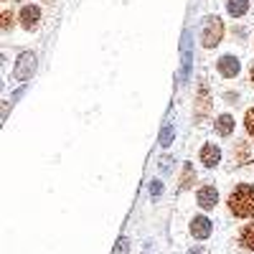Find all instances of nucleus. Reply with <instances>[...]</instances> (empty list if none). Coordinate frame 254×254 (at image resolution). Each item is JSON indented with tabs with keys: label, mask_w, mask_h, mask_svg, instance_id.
I'll use <instances>...</instances> for the list:
<instances>
[{
	"label": "nucleus",
	"mask_w": 254,
	"mask_h": 254,
	"mask_svg": "<svg viewBox=\"0 0 254 254\" xmlns=\"http://www.w3.org/2000/svg\"><path fill=\"white\" fill-rule=\"evenodd\" d=\"M229 211L239 219H252L254 216V186L242 183L229 193Z\"/></svg>",
	"instance_id": "obj_1"
},
{
	"label": "nucleus",
	"mask_w": 254,
	"mask_h": 254,
	"mask_svg": "<svg viewBox=\"0 0 254 254\" xmlns=\"http://www.w3.org/2000/svg\"><path fill=\"white\" fill-rule=\"evenodd\" d=\"M221 38H224V20L216 18V15L206 18V20H203V28H201V44H203V49L219 46Z\"/></svg>",
	"instance_id": "obj_2"
},
{
	"label": "nucleus",
	"mask_w": 254,
	"mask_h": 254,
	"mask_svg": "<svg viewBox=\"0 0 254 254\" xmlns=\"http://www.w3.org/2000/svg\"><path fill=\"white\" fill-rule=\"evenodd\" d=\"M33 71H36V56L33 54H20L18 56V64H15V71H13V76L18 79V81H26V79H31L33 76Z\"/></svg>",
	"instance_id": "obj_3"
},
{
	"label": "nucleus",
	"mask_w": 254,
	"mask_h": 254,
	"mask_svg": "<svg viewBox=\"0 0 254 254\" xmlns=\"http://www.w3.org/2000/svg\"><path fill=\"white\" fill-rule=\"evenodd\" d=\"M18 18H20V26H23L26 31H36L38 23H41V8L38 5H23Z\"/></svg>",
	"instance_id": "obj_4"
},
{
	"label": "nucleus",
	"mask_w": 254,
	"mask_h": 254,
	"mask_svg": "<svg viewBox=\"0 0 254 254\" xmlns=\"http://www.w3.org/2000/svg\"><path fill=\"white\" fill-rule=\"evenodd\" d=\"M216 66H219V74H221V76L234 79V76L239 74V69H242V64H239V59H237V56L226 54V56H221V59L216 61Z\"/></svg>",
	"instance_id": "obj_5"
},
{
	"label": "nucleus",
	"mask_w": 254,
	"mask_h": 254,
	"mask_svg": "<svg viewBox=\"0 0 254 254\" xmlns=\"http://www.w3.org/2000/svg\"><path fill=\"white\" fill-rule=\"evenodd\" d=\"M196 201H198V206H201L203 211H211V208L219 203V190H216L214 186H201Z\"/></svg>",
	"instance_id": "obj_6"
},
{
	"label": "nucleus",
	"mask_w": 254,
	"mask_h": 254,
	"mask_svg": "<svg viewBox=\"0 0 254 254\" xmlns=\"http://www.w3.org/2000/svg\"><path fill=\"white\" fill-rule=\"evenodd\" d=\"M219 160H221V150H219L214 142H206V145L201 147V163H203L206 168H216Z\"/></svg>",
	"instance_id": "obj_7"
},
{
	"label": "nucleus",
	"mask_w": 254,
	"mask_h": 254,
	"mask_svg": "<svg viewBox=\"0 0 254 254\" xmlns=\"http://www.w3.org/2000/svg\"><path fill=\"white\" fill-rule=\"evenodd\" d=\"M211 221L206 216H193V221H190V234H193L196 239H208L211 237Z\"/></svg>",
	"instance_id": "obj_8"
},
{
	"label": "nucleus",
	"mask_w": 254,
	"mask_h": 254,
	"mask_svg": "<svg viewBox=\"0 0 254 254\" xmlns=\"http://www.w3.org/2000/svg\"><path fill=\"white\" fill-rule=\"evenodd\" d=\"M211 110V99H208V87L201 84L198 87V97H196V120H203Z\"/></svg>",
	"instance_id": "obj_9"
},
{
	"label": "nucleus",
	"mask_w": 254,
	"mask_h": 254,
	"mask_svg": "<svg viewBox=\"0 0 254 254\" xmlns=\"http://www.w3.org/2000/svg\"><path fill=\"white\" fill-rule=\"evenodd\" d=\"M214 130H216V135H221V137L231 135V132H234V117H231V115H221V117H216Z\"/></svg>",
	"instance_id": "obj_10"
},
{
	"label": "nucleus",
	"mask_w": 254,
	"mask_h": 254,
	"mask_svg": "<svg viewBox=\"0 0 254 254\" xmlns=\"http://www.w3.org/2000/svg\"><path fill=\"white\" fill-rule=\"evenodd\" d=\"M226 10H229V15L242 18L249 10V0H226Z\"/></svg>",
	"instance_id": "obj_11"
},
{
	"label": "nucleus",
	"mask_w": 254,
	"mask_h": 254,
	"mask_svg": "<svg viewBox=\"0 0 254 254\" xmlns=\"http://www.w3.org/2000/svg\"><path fill=\"white\" fill-rule=\"evenodd\" d=\"M239 242H242V247H244L247 252H254V221H252V224H247V226L242 229Z\"/></svg>",
	"instance_id": "obj_12"
},
{
	"label": "nucleus",
	"mask_w": 254,
	"mask_h": 254,
	"mask_svg": "<svg viewBox=\"0 0 254 254\" xmlns=\"http://www.w3.org/2000/svg\"><path fill=\"white\" fill-rule=\"evenodd\" d=\"M193 181H196V171H193V165H190V163H186L183 165V176H181V190L190 188Z\"/></svg>",
	"instance_id": "obj_13"
},
{
	"label": "nucleus",
	"mask_w": 254,
	"mask_h": 254,
	"mask_svg": "<svg viewBox=\"0 0 254 254\" xmlns=\"http://www.w3.org/2000/svg\"><path fill=\"white\" fill-rule=\"evenodd\" d=\"M244 130L249 137H254V107L247 110V115H244Z\"/></svg>",
	"instance_id": "obj_14"
},
{
	"label": "nucleus",
	"mask_w": 254,
	"mask_h": 254,
	"mask_svg": "<svg viewBox=\"0 0 254 254\" xmlns=\"http://www.w3.org/2000/svg\"><path fill=\"white\" fill-rule=\"evenodd\" d=\"M13 26H15V15H13V10H3V23H0V28L8 33Z\"/></svg>",
	"instance_id": "obj_15"
},
{
	"label": "nucleus",
	"mask_w": 254,
	"mask_h": 254,
	"mask_svg": "<svg viewBox=\"0 0 254 254\" xmlns=\"http://www.w3.org/2000/svg\"><path fill=\"white\" fill-rule=\"evenodd\" d=\"M171 142H173V127H171V125H165V127H163V132H160V145L168 147Z\"/></svg>",
	"instance_id": "obj_16"
},
{
	"label": "nucleus",
	"mask_w": 254,
	"mask_h": 254,
	"mask_svg": "<svg viewBox=\"0 0 254 254\" xmlns=\"http://www.w3.org/2000/svg\"><path fill=\"white\" fill-rule=\"evenodd\" d=\"M127 249H130V242H127V239L122 237V239L117 242V247H115V252H112V254H127Z\"/></svg>",
	"instance_id": "obj_17"
},
{
	"label": "nucleus",
	"mask_w": 254,
	"mask_h": 254,
	"mask_svg": "<svg viewBox=\"0 0 254 254\" xmlns=\"http://www.w3.org/2000/svg\"><path fill=\"white\" fill-rule=\"evenodd\" d=\"M160 193H163V183H160V181H153V183H150V196L158 198Z\"/></svg>",
	"instance_id": "obj_18"
},
{
	"label": "nucleus",
	"mask_w": 254,
	"mask_h": 254,
	"mask_svg": "<svg viewBox=\"0 0 254 254\" xmlns=\"http://www.w3.org/2000/svg\"><path fill=\"white\" fill-rule=\"evenodd\" d=\"M188 254H206V249H198V247H196V249H190Z\"/></svg>",
	"instance_id": "obj_19"
},
{
	"label": "nucleus",
	"mask_w": 254,
	"mask_h": 254,
	"mask_svg": "<svg viewBox=\"0 0 254 254\" xmlns=\"http://www.w3.org/2000/svg\"><path fill=\"white\" fill-rule=\"evenodd\" d=\"M249 79H252V84H254V64H252V69H249Z\"/></svg>",
	"instance_id": "obj_20"
}]
</instances>
